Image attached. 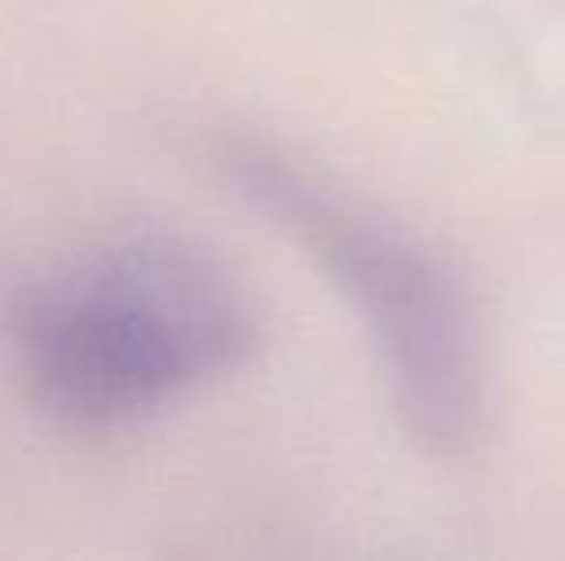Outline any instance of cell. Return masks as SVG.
I'll use <instances>...</instances> for the list:
<instances>
[{"label": "cell", "mask_w": 565, "mask_h": 561, "mask_svg": "<svg viewBox=\"0 0 565 561\" xmlns=\"http://www.w3.org/2000/svg\"><path fill=\"white\" fill-rule=\"evenodd\" d=\"M8 331L31 400L77 431L142 420L258 343L224 266L170 235H119L70 258L15 300Z\"/></svg>", "instance_id": "6da1fadb"}, {"label": "cell", "mask_w": 565, "mask_h": 561, "mask_svg": "<svg viewBox=\"0 0 565 561\" xmlns=\"http://www.w3.org/2000/svg\"><path fill=\"white\" fill-rule=\"evenodd\" d=\"M224 158L238 188L312 250L362 315L412 442L443 462L473 454L489 431V381L461 281L419 242L335 201L289 158L254 142L227 147Z\"/></svg>", "instance_id": "7a4b0ae2"}]
</instances>
